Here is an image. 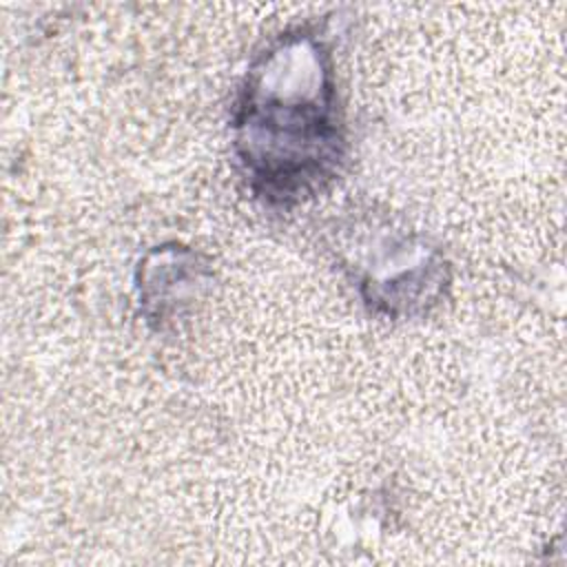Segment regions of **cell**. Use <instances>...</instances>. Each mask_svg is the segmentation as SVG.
I'll list each match as a JSON object with an SVG mask.
<instances>
[{"label":"cell","mask_w":567,"mask_h":567,"mask_svg":"<svg viewBox=\"0 0 567 567\" xmlns=\"http://www.w3.org/2000/svg\"><path fill=\"white\" fill-rule=\"evenodd\" d=\"M230 144L248 190L272 210L290 213L341 177L348 120L319 29H284L250 58L230 106Z\"/></svg>","instance_id":"obj_1"},{"label":"cell","mask_w":567,"mask_h":567,"mask_svg":"<svg viewBox=\"0 0 567 567\" xmlns=\"http://www.w3.org/2000/svg\"><path fill=\"white\" fill-rule=\"evenodd\" d=\"M337 259L363 306L383 319L427 315L452 284L443 248L388 215L346 219L337 228Z\"/></svg>","instance_id":"obj_2"},{"label":"cell","mask_w":567,"mask_h":567,"mask_svg":"<svg viewBox=\"0 0 567 567\" xmlns=\"http://www.w3.org/2000/svg\"><path fill=\"white\" fill-rule=\"evenodd\" d=\"M210 270L202 255L182 244L151 248L137 264L135 288L148 326L166 330L190 310L208 284Z\"/></svg>","instance_id":"obj_3"}]
</instances>
